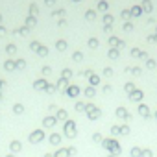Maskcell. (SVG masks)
Wrapping results in <instances>:
<instances>
[{
    "instance_id": "cell-1",
    "label": "cell",
    "mask_w": 157,
    "mask_h": 157,
    "mask_svg": "<svg viewBox=\"0 0 157 157\" xmlns=\"http://www.w3.org/2000/svg\"><path fill=\"white\" fill-rule=\"evenodd\" d=\"M19 148H20V144H19V142H13V144H11V150H15V152H17Z\"/></svg>"
},
{
    "instance_id": "cell-2",
    "label": "cell",
    "mask_w": 157,
    "mask_h": 157,
    "mask_svg": "<svg viewBox=\"0 0 157 157\" xmlns=\"http://www.w3.org/2000/svg\"><path fill=\"white\" fill-rule=\"evenodd\" d=\"M9 157H13V155H9Z\"/></svg>"
}]
</instances>
